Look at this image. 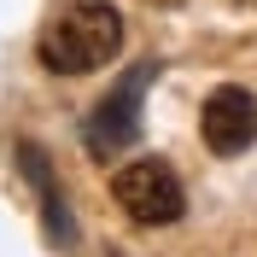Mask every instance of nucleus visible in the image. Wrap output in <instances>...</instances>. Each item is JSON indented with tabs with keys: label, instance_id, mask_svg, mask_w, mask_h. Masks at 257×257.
I'll return each instance as SVG.
<instances>
[{
	"label": "nucleus",
	"instance_id": "f257e3e1",
	"mask_svg": "<svg viewBox=\"0 0 257 257\" xmlns=\"http://www.w3.org/2000/svg\"><path fill=\"white\" fill-rule=\"evenodd\" d=\"M35 53L53 76H88V70L111 64L123 53V12L105 6V0H70L47 18Z\"/></svg>",
	"mask_w": 257,
	"mask_h": 257
},
{
	"label": "nucleus",
	"instance_id": "f03ea898",
	"mask_svg": "<svg viewBox=\"0 0 257 257\" xmlns=\"http://www.w3.org/2000/svg\"><path fill=\"white\" fill-rule=\"evenodd\" d=\"M111 199L123 205V216L128 222H141V228H170L187 210V193H181V181H176V170L164 158H135V164H123L111 176Z\"/></svg>",
	"mask_w": 257,
	"mask_h": 257
},
{
	"label": "nucleus",
	"instance_id": "7ed1b4c3",
	"mask_svg": "<svg viewBox=\"0 0 257 257\" xmlns=\"http://www.w3.org/2000/svg\"><path fill=\"white\" fill-rule=\"evenodd\" d=\"M152 76H158V64H152V59L135 64V70L111 88V94L88 111L82 141H88V152H94V158H117L123 146H135V135H141V99H146V88H152Z\"/></svg>",
	"mask_w": 257,
	"mask_h": 257
},
{
	"label": "nucleus",
	"instance_id": "20e7f679",
	"mask_svg": "<svg viewBox=\"0 0 257 257\" xmlns=\"http://www.w3.org/2000/svg\"><path fill=\"white\" fill-rule=\"evenodd\" d=\"M199 135H205V146L216 158H240L245 146L257 141V94L251 88H234V82L210 88L205 111H199Z\"/></svg>",
	"mask_w": 257,
	"mask_h": 257
},
{
	"label": "nucleus",
	"instance_id": "39448f33",
	"mask_svg": "<svg viewBox=\"0 0 257 257\" xmlns=\"http://www.w3.org/2000/svg\"><path fill=\"white\" fill-rule=\"evenodd\" d=\"M18 170L30 176V187H35V199H41V216H47V234L59 245H70L76 240V228H70V210H64V193H59V181H53V170H47V152L35 141H24L18 146Z\"/></svg>",
	"mask_w": 257,
	"mask_h": 257
},
{
	"label": "nucleus",
	"instance_id": "423d86ee",
	"mask_svg": "<svg viewBox=\"0 0 257 257\" xmlns=\"http://www.w3.org/2000/svg\"><path fill=\"white\" fill-rule=\"evenodd\" d=\"M146 6H181V0H146Z\"/></svg>",
	"mask_w": 257,
	"mask_h": 257
}]
</instances>
